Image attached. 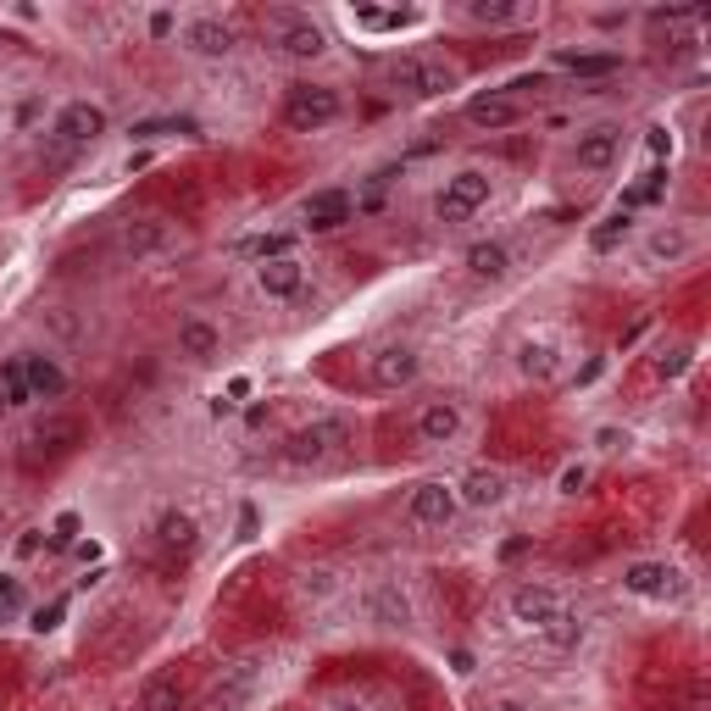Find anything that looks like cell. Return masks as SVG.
<instances>
[{"label": "cell", "mask_w": 711, "mask_h": 711, "mask_svg": "<svg viewBox=\"0 0 711 711\" xmlns=\"http://www.w3.org/2000/svg\"><path fill=\"white\" fill-rule=\"evenodd\" d=\"M561 611H567L561 595L545 589V584H517V589H511V618L523 623V629H534V634H539L545 623H556Z\"/></svg>", "instance_id": "ba28073f"}, {"label": "cell", "mask_w": 711, "mask_h": 711, "mask_svg": "<svg viewBox=\"0 0 711 711\" xmlns=\"http://www.w3.org/2000/svg\"><path fill=\"white\" fill-rule=\"evenodd\" d=\"M178 706H183V684L173 673L145 678V689H139V711H178Z\"/></svg>", "instance_id": "484cf974"}, {"label": "cell", "mask_w": 711, "mask_h": 711, "mask_svg": "<svg viewBox=\"0 0 711 711\" xmlns=\"http://www.w3.org/2000/svg\"><path fill=\"white\" fill-rule=\"evenodd\" d=\"M390 84L406 89V94H417V101H434V94H450V89H456V67L429 62V56H401V62L390 67Z\"/></svg>", "instance_id": "5b68a950"}, {"label": "cell", "mask_w": 711, "mask_h": 711, "mask_svg": "<svg viewBox=\"0 0 711 711\" xmlns=\"http://www.w3.org/2000/svg\"><path fill=\"white\" fill-rule=\"evenodd\" d=\"M28 445L45 450V456H67V450L78 445V422H73V417H45L39 429L28 434Z\"/></svg>", "instance_id": "7402d4cb"}, {"label": "cell", "mask_w": 711, "mask_h": 711, "mask_svg": "<svg viewBox=\"0 0 711 711\" xmlns=\"http://www.w3.org/2000/svg\"><path fill=\"white\" fill-rule=\"evenodd\" d=\"M650 367H656V378H678V372L689 367V351H684V345H673V351H661Z\"/></svg>", "instance_id": "8d00e7d4"}, {"label": "cell", "mask_w": 711, "mask_h": 711, "mask_svg": "<svg viewBox=\"0 0 711 711\" xmlns=\"http://www.w3.org/2000/svg\"><path fill=\"white\" fill-rule=\"evenodd\" d=\"M490 189H495V178H490V173L461 167L456 178H445V189L434 195V217H440V223H467L472 212H479V206L490 201Z\"/></svg>", "instance_id": "7a4b0ae2"}, {"label": "cell", "mask_w": 711, "mask_h": 711, "mask_svg": "<svg viewBox=\"0 0 711 711\" xmlns=\"http://www.w3.org/2000/svg\"><path fill=\"white\" fill-rule=\"evenodd\" d=\"M51 322H56V334H62V340H73V334H78V322H73V317H62V312H51Z\"/></svg>", "instance_id": "f6af8a7d"}, {"label": "cell", "mask_w": 711, "mask_h": 711, "mask_svg": "<svg viewBox=\"0 0 711 711\" xmlns=\"http://www.w3.org/2000/svg\"><path fill=\"white\" fill-rule=\"evenodd\" d=\"M351 212H356V201L345 195V189H317V195H306V228H312V233H334V228H345Z\"/></svg>", "instance_id": "5bb4252c"}, {"label": "cell", "mask_w": 711, "mask_h": 711, "mask_svg": "<svg viewBox=\"0 0 711 711\" xmlns=\"http://www.w3.org/2000/svg\"><path fill=\"white\" fill-rule=\"evenodd\" d=\"M267 28H272V45L290 62H317L322 51H328V34L312 23V17H295V12H272L267 17Z\"/></svg>", "instance_id": "277c9868"}, {"label": "cell", "mask_w": 711, "mask_h": 711, "mask_svg": "<svg viewBox=\"0 0 711 711\" xmlns=\"http://www.w3.org/2000/svg\"><path fill=\"white\" fill-rule=\"evenodd\" d=\"M256 283H262V295H272V301H295L306 290V267L295 256H278V262L256 267Z\"/></svg>", "instance_id": "2e32d148"}, {"label": "cell", "mask_w": 711, "mask_h": 711, "mask_svg": "<svg viewBox=\"0 0 711 711\" xmlns=\"http://www.w3.org/2000/svg\"><path fill=\"white\" fill-rule=\"evenodd\" d=\"M661 189H668V173L656 167V173H645V183H634V189H629L618 212H634V206H650V201H661Z\"/></svg>", "instance_id": "d6a6232c"}, {"label": "cell", "mask_w": 711, "mask_h": 711, "mask_svg": "<svg viewBox=\"0 0 711 711\" xmlns=\"http://www.w3.org/2000/svg\"><path fill=\"white\" fill-rule=\"evenodd\" d=\"M156 539H162L167 550H195V545H201V529H195V517H189V511L167 506V511L156 517Z\"/></svg>", "instance_id": "603a6c76"}, {"label": "cell", "mask_w": 711, "mask_h": 711, "mask_svg": "<svg viewBox=\"0 0 711 711\" xmlns=\"http://www.w3.org/2000/svg\"><path fill=\"white\" fill-rule=\"evenodd\" d=\"M623 589L629 595H645V600H678V573L668 561H634L629 573H623Z\"/></svg>", "instance_id": "8fae6325"}, {"label": "cell", "mask_w": 711, "mask_h": 711, "mask_svg": "<svg viewBox=\"0 0 711 711\" xmlns=\"http://www.w3.org/2000/svg\"><path fill=\"white\" fill-rule=\"evenodd\" d=\"M539 634H545V645H550V650H573V645L584 639V623L573 618V611H561V618H556V623H545Z\"/></svg>", "instance_id": "4dcf8cb0"}, {"label": "cell", "mask_w": 711, "mask_h": 711, "mask_svg": "<svg viewBox=\"0 0 711 711\" xmlns=\"http://www.w3.org/2000/svg\"><path fill=\"white\" fill-rule=\"evenodd\" d=\"M517 117H523V106H517L511 94H479V101H467L472 128H511Z\"/></svg>", "instance_id": "44dd1931"}, {"label": "cell", "mask_w": 711, "mask_h": 711, "mask_svg": "<svg viewBox=\"0 0 711 711\" xmlns=\"http://www.w3.org/2000/svg\"><path fill=\"white\" fill-rule=\"evenodd\" d=\"M23 378H28V395L34 401H56L67 390V372L45 356V351H23Z\"/></svg>", "instance_id": "d6986e66"}, {"label": "cell", "mask_w": 711, "mask_h": 711, "mask_svg": "<svg viewBox=\"0 0 711 711\" xmlns=\"http://www.w3.org/2000/svg\"><path fill=\"white\" fill-rule=\"evenodd\" d=\"M328 711H367V706H351V700H340V706H328Z\"/></svg>", "instance_id": "bcb514c9"}, {"label": "cell", "mask_w": 711, "mask_h": 711, "mask_svg": "<svg viewBox=\"0 0 711 711\" xmlns=\"http://www.w3.org/2000/svg\"><path fill=\"white\" fill-rule=\"evenodd\" d=\"M0 411H7V395H0Z\"/></svg>", "instance_id": "c3c4849f"}, {"label": "cell", "mask_w": 711, "mask_h": 711, "mask_svg": "<svg viewBox=\"0 0 711 711\" xmlns=\"http://www.w3.org/2000/svg\"><path fill=\"white\" fill-rule=\"evenodd\" d=\"M467 272L479 278V283H500L506 272H511V256H506V245L500 240H479V245H467Z\"/></svg>", "instance_id": "ffe728a7"}, {"label": "cell", "mask_w": 711, "mask_h": 711, "mask_svg": "<svg viewBox=\"0 0 711 711\" xmlns=\"http://www.w3.org/2000/svg\"><path fill=\"white\" fill-rule=\"evenodd\" d=\"M251 678H256V668H251V661H240V668H233V673L212 689V706H217V711H233V706L251 695Z\"/></svg>", "instance_id": "83f0119b"}, {"label": "cell", "mask_w": 711, "mask_h": 711, "mask_svg": "<svg viewBox=\"0 0 711 711\" xmlns=\"http://www.w3.org/2000/svg\"><path fill=\"white\" fill-rule=\"evenodd\" d=\"M56 134L67 139V145H94V139L106 134V112L94 101H67L62 117H56Z\"/></svg>", "instance_id": "4fadbf2b"}, {"label": "cell", "mask_w": 711, "mask_h": 711, "mask_svg": "<svg viewBox=\"0 0 711 711\" xmlns=\"http://www.w3.org/2000/svg\"><path fill=\"white\" fill-rule=\"evenodd\" d=\"M495 711H529V706H511V700H506V706H495Z\"/></svg>", "instance_id": "7dc6e473"}, {"label": "cell", "mask_w": 711, "mask_h": 711, "mask_svg": "<svg viewBox=\"0 0 711 711\" xmlns=\"http://www.w3.org/2000/svg\"><path fill=\"white\" fill-rule=\"evenodd\" d=\"M156 134H195V123H189V117H156V123L134 128V139H156Z\"/></svg>", "instance_id": "e575fe53"}, {"label": "cell", "mask_w": 711, "mask_h": 711, "mask_svg": "<svg viewBox=\"0 0 711 711\" xmlns=\"http://www.w3.org/2000/svg\"><path fill=\"white\" fill-rule=\"evenodd\" d=\"M461 434V406L456 401H429L417 417V440L422 445H450Z\"/></svg>", "instance_id": "e0dca14e"}, {"label": "cell", "mask_w": 711, "mask_h": 711, "mask_svg": "<svg viewBox=\"0 0 711 711\" xmlns=\"http://www.w3.org/2000/svg\"><path fill=\"white\" fill-rule=\"evenodd\" d=\"M62 611H67V600H51V606H39V611H34V623H28V629H34V634H51V629L62 623Z\"/></svg>", "instance_id": "74e56055"}, {"label": "cell", "mask_w": 711, "mask_h": 711, "mask_svg": "<svg viewBox=\"0 0 711 711\" xmlns=\"http://www.w3.org/2000/svg\"><path fill=\"white\" fill-rule=\"evenodd\" d=\"M456 511H461V500H456V484H440V479L417 484V490H411V500H406V517H411L417 529H445Z\"/></svg>", "instance_id": "8992f818"}, {"label": "cell", "mask_w": 711, "mask_h": 711, "mask_svg": "<svg viewBox=\"0 0 711 711\" xmlns=\"http://www.w3.org/2000/svg\"><path fill=\"white\" fill-rule=\"evenodd\" d=\"M556 62H561L567 73H579V78H611V73L623 67L618 51H589V56H584V51H561Z\"/></svg>", "instance_id": "d4e9b609"}, {"label": "cell", "mask_w": 711, "mask_h": 711, "mask_svg": "<svg viewBox=\"0 0 711 711\" xmlns=\"http://www.w3.org/2000/svg\"><path fill=\"white\" fill-rule=\"evenodd\" d=\"M650 151L668 156V151H673V134H668V128H650Z\"/></svg>", "instance_id": "7bdbcfd3"}, {"label": "cell", "mask_w": 711, "mask_h": 711, "mask_svg": "<svg viewBox=\"0 0 711 711\" xmlns=\"http://www.w3.org/2000/svg\"><path fill=\"white\" fill-rule=\"evenodd\" d=\"M517 372H523L529 384H556V378H561V351L550 340H523V345H517Z\"/></svg>", "instance_id": "ac0fdd59"}, {"label": "cell", "mask_w": 711, "mask_h": 711, "mask_svg": "<svg viewBox=\"0 0 711 711\" xmlns=\"http://www.w3.org/2000/svg\"><path fill=\"white\" fill-rule=\"evenodd\" d=\"M217 345H223V340H217V328H212L206 317H183V322H178V351H183V356L206 361V356H217Z\"/></svg>", "instance_id": "cb8c5ba5"}, {"label": "cell", "mask_w": 711, "mask_h": 711, "mask_svg": "<svg viewBox=\"0 0 711 711\" xmlns=\"http://www.w3.org/2000/svg\"><path fill=\"white\" fill-rule=\"evenodd\" d=\"M467 17L484 23V28H500V23L517 17V7H511V0H467Z\"/></svg>", "instance_id": "1f68e13d"}, {"label": "cell", "mask_w": 711, "mask_h": 711, "mask_svg": "<svg viewBox=\"0 0 711 711\" xmlns=\"http://www.w3.org/2000/svg\"><path fill=\"white\" fill-rule=\"evenodd\" d=\"M73 534H78V517H73V511H62V517H56V534H51V545L62 550V545H73Z\"/></svg>", "instance_id": "60d3db41"}, {"label": "cell", "mask_w": 711, "mask_h": 711, "mask_svg": "<svg viewBox=\"0 0 711 711\" xmlns=\"http://www.w3.org/2000/svg\"><path fill=\"white\" fill-rule=\"evenodd\" d=\"M695 251H700V233L684 228V223H661V228H650V240H645V256H650L656 267H678V262H689Z\"/></svg>", "instance_id": "9c48e42d"}, {"label": "cell", "mask_w": 711, "mask_h": 711, "mask_svg": "<svg viewBox=\"0 0 711 711\" xmlns=\"http://www.w3.org/2000/svg\"><path fill=\"white\" fill-rule=\"evenodd\" d=\"M0 395H7V406H28V378H23V356H7L0 361Z\"/></svg>", "instance_id": "f546056e"}, {"label": "cell", "mask_w": 711, "mask_h": 711, "mask_svg": "<svg viewBox=\"0 0 711 711\" xmlns=\"http://www.w3.org/2000/svg\"><path fill=\"white\" fill-rule=\"evenodd\" d=\"M12 611H23V584L17 579H0V618H12Z\"/></svg>", "instance_id": "f35d334b"}, {"label": "cell", "mask_w": 711, "mask_h": 711, "mask_svg": "<svg viewBox=\"0 0 711 711\" xmlns=\"http://www.w3.org/2000/svg\"><path fill=\"white\" fill-rule=\"evenodd\" d=\"M123 245H128V256H151V251H162V245H167V223H134V228L123 233Z\"/></svg>", "instance_id": "f1b7e54d"}, {"label": "cell", "mask_w": 711, "mask_h": 711, "mask_svg": "<svg viewBox=\"0 0 711 711\" xmlns=\"http://www.w3.org/2000/svg\"><path fill=\"white\" fill-rule=\"evenodd\" d=\"M251 256H262V262L290 256V233H262V240H251Z\"/></svg>", "instance_id": "d590c367"}, {"label": "cell", "mask_w": 711, "mask_h": 711, "mask_svg": "<svg viewBox=\"0 0 711 711\" xmlns=\"http://www.w3.org/2000/svg\"><path fill=\"white\" fill-rule=\"evenodd\" d=\"M618 151H623V128H618V123H595V128H584V134H579L573 162H579V167H589V173H606L611 162H618Z\"/></svg>", "instance_id": "30bf717a"}, {"label": "cell", "mask_w": 711, "mask_h": 711, "mask_svg": "<svg viewBox=\"0 0 711 711\" xmlns=\"http://www.w3.org/2000/svg\"><path fill=\"white\" fill-rule=\"evenodd\" d=\"M351 445V422L345 417H317L306 422V429H295L290 440H283V461L290 467H317L328 456H340Z\"/></svg>", "instance_id": "6da1fadb"}, {"label": "cell", "mask_w": 711, "mask_h": 711, "mask_svg": "<svg viewBox=\"0 0 711 711\" xmlns=\"http://www.w3.org/2000/svg\"><path fill=\"white\" fill-rule=\"evenodd\" d=\"M183 51L189 56H206V62H223L228 51H233V28L228 23H217V17H195V23H183Z\"/></svg>", "instance_id": "7c38bea8"}, {"label": "cell", "mask_w": 711, "mask_h": 711, "mask_svg": "<svg viewBox=\"0 0 711 711\" xmlns=\"http://www.w3.org/2000/svg\"><path fill=\"white\" fill-rule=\"evenodd\" d=\"M623 233H629V212H611V217L589 233V245H595V251H611V245L623 240Z\"/></svg>", "instance_id": "836d02e7"}, {"label": "cell", "mask_w": 711, "mask_h": 711, "mask_svg": "<svg viewBox=\"0 0 711 711\" xmlns=\"http://www.w3.org/2000/svg\"><path fill=\"white\" fill-rule=\"evenodd\" d=\"M506 490H511V484H506V472H500V467H472L467 479L456 484V500H461V506L490 511V506H500V500H506Z\"/></svg>", "instance_id": "9a60e30c"}, {"label": "cell", "mask_w": 711, "mask_h": 711, "mask_svg": "<svg viewBox=\"0 0 711 711\" xmlns=\"http://www.w3.org/2000/svg\"><path fill=\"white\" fill-rule=\"evenodd\" d=\"M301 589H306L312 600H322V595H334V573H306V579H301Z\"/></svg>", "instance_id": "ab89813d"}, {"label": "cell", "mask_w": 711, "mask_h": 711, "mask_svg": "<svg viewBox=\"0 0 711 711\" xmlns=\"http://www.w3.org/2000/svg\"><path fill=\"white\" fill-rule=\"evenodd\" d=\"M151 34L167 39V34H173V12H151Z\"/></svg>", "instance_id": "ee69618b"}, {"label": "cell", "mask_w": 711, "mask_h": 711, "mask_svg": "<svg viewBox=\"0 0 711 711\" xmlns=\"http://www.w3.org/2000/svg\"><path fill=\"white\" fill-rule=\"evenodd\" d=\"M367 611H372V623H384V629H401V623L411 618V600H406V595H401L395 584H384V589H372Z\"/></svg>", "instance_id": "4316f807"}, {"label": "cell", "mask_w": 711, "mask_h": 711, "mask_svg": "<svg viewBox=\"0 0 711 711\" xmlns=\"http://www.w3.org/2000/svg\"><path fill=\"white\" fill-rule=\"evenodd\" d=\"M334 117H340V89H328V84H295L290 94H283V123H290L295 134L328 128Z\"/></svg>", "instance_id": "3957f363"}, {"label": "cell", "mask_w": 711, "mask_h": 711, "mask_svg": "<svg viewBox=\"0 0 711 711\" xmlns=\"http://www.w3.org/2000/svg\"><path fill=\"white\" fill-rule=\"evenodd\" d=\"M417 351L411 345H378L372 356H367V384L372 390H406L411 378H417Z\"/></svg>", "instance_id": "52a82bcc"}, {"label": "cell", "mask_w": 711, "mask_h": 711, "mask_svg": "<svg viewBox=\"0 0 711 711\" xmlns=\"http://www.w3.org/2000/svg\"><path fill=\"white\" fill-rule=\"evenodd\" d=\"M584 484H589V467H567L561 472V495H579Z\"/></svg>", "instance_id": "b9f144b4"}]
</instances>
